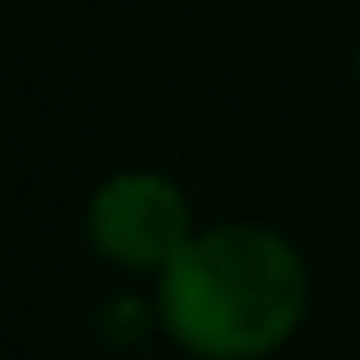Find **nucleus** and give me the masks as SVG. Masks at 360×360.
Returning <instances> with one entry per match:
<instances>
[{
  "instance_id": "obj_1",
  "label": "nucleus",
  "mask_w": 360,
  "mask_h": 360,
  "mask_svg": "<svg viewBox=\"0 0 360 360\" xmlns=\"http://www.w3.org/2000/svg\"><path fill=\"white\" fill-rule=\"evenodd\" d=\"M309 315V264L270 225H202L158 270V326L197 360H264Z\"/></svg>"
},
{
  "instance_id": "obj_2",
  "label": "nucleus",
  "mask_w": 360,
  "mask_h": 360,
  "mask_svg": "<svg viewBox=\"0 0 360 360\" xmlns=\"http://www.w3.org/2000/svg\"><path fill=\"white\" fill-rule=\"evenodd\" d=\"M84 236L107 264L158 276L197 236V225H191V202H186L180 180H169L158 169H118L90 191Z\"/></svg>"
}]
</instances>
